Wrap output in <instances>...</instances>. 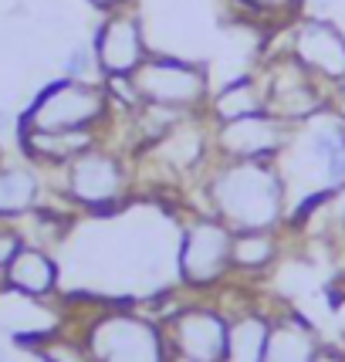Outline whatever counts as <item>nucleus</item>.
Returning a JSON list of instances; mask_svg holds the SVG:
<instances>
[{
  "label": "nucleus",
  "instance_id": "obj_17",
  "mask_svg": "<svg viewBox=\"0 0 345 362\" xmlns=\"http://www.w3.org/2000/svg\"><path fill=\"white\" fill-rule=\"evenodd\" d=\"M267 329H271V315L257 312V308H244V312L230 315L227 349H223L220 362H264Z\"/></svg>",
  "mask_w": 345,
  "mask_h": 362
},
{
  "label": "nucleus",
  "instance_id": "obj_7",
  "mask_svg": "<svg viewBox=\"0 0 345 362\" xmlns=\"http://www.w3.org/2000/svg\"><path fill=\"white\" fill-rule=\"evenodd\" d=\"M261 81L267 95V112L288 126H305L329 112V88L312 78L288 51L267 62Z\"/></svg>",
  "mask_w": 345,
  "mask_h": 362
},
{
  "label": "nucleus",
  "instance_id": "obj_26",
  "mask_svg": "<svg viewBox=\"0 0 345 362\" xmlns=\"http://www.w3.org/2000/svg\"><path fill=\"white\" fill-rule=\"evenodd\" d=\"M339 0H301V7H308V11H315V17L322 14V11H329V7H335Z\"/></svg>",
  "mask_w": 345,
  "mask_h": 362
},
{
  "label": "nucleus",
  "instance_id": "obj_22",
  "mask_svg": "<svg viewBox=\"0 0 345 362\" xmlns=\"http://www.w3.org/2000/svg\"><path fill=\"white\" fill-rule=\"evenodd\" d=\"M21 244H24L21 227H17V223H4V221H0V274H4V268L11 264V257L21 251Z\"/></svg>",
  "mask_w": 345,
  "mask_h": 362
},
{
  "label": "nucleus",
  "instance_id": "obj_4",
  "mask_svg": "<svg viewBox=\"0 0 345 362\" xmlns=\"http://www.w3.org/2000/svg\"><path fill=\"white\" fill-rule=\"evenodd\" d=\"M62 173V197L78 210H115L129 197L132 176H129L126 163L119 153H112L105 146H95L78 159H71L68 166L58 170Z\"/></svg>",
  "mask_w": 345,
  "mask_h": 362
},
{
  "label": "nucleus",
  "instance_id": "obj_13",
  "mask_svg": "<svg viewBox=\"0 0 345 362\" xmlns=\"http://www.w3.org/2000/svg\"><path fill=\"white\" fill-rule=\"evenodd\" d=\"M0 288L7 291H17L24 298L34 301H47L54 298L58 291V261L47 247H37V244H21V251L11 257V264L0 274Z\"/></svg>",
  "mask_w": 345,
  "mask_h": 362
},
{
  "label": "nucleus",
  "instance_id": "obj_11",
  "mask_svg": "<svg viewBox=\"0 0 345 362\" xmlns=\"http://www.w3.org/2000/svg\"><path fill=\"white\" fill-rule=\"evenodd\" d=\"M92 47H95V58H98L102 78L132 75L149 58L139 17L132 14V11H126V7L109 11V14L102 17V24H98V31L92 37Z\"/></svg>",
  "mask_w": 345,
  "mask_h": 362
},
{
  "label": "nucleus",
  "instance_id": "obj_9",
  "mask_svg": "<svg viewBox=\"0 0 345 362\" xmlns=\"http://www.w3.org/2000/svg\"><path fill=\"white\" fill-rule=\"evenodd\" d=\"M230 318L214 305H183L163 318L172 356L183 362H220L227 349Z\"/></svg>",
  "mask_w": 345,
  "mask_h": 362
},
{
  "label": "nucleus",
  "instance_id": "obj_20",
  "mask_svg": "<svg viewBox=\"0 0 345 362\" xmlns=\"http://www.w3.org/2000/svg\"><path fill=\"white\" fill-rule=\"evenodd\" d=\"M37 359L41 362H95V356L88 352V346L81 339H64V335H45L37 339Z\"/></svg>",
  "mask_w": 345,
  "mask_h": 362
},
{
  "label": "nucleus",
  "instance_id": "obj_16",
  "mask_svg": "<svg viewBox=\"0 0 345 362\" xmlns=\"http://www.w3.org/2000/svg\"><path fill=\"white\" fill-rule=\"evenodd\" d=\"M257 112H267V95L261 75H240L237 81L214 92L210 102H206L210 122H234V119L257 115Z\"/></svg>",
  "mask_w": 345,
  "mask_h": 362
},
{
  "label": "nucleus",
  "instance_id": "obj_5",
  "mask_svg": "<svg viewBox=\"0 0 345 362\" xmlns=\"http://www.w3.org/2000/svg\"><path fill=\"white\" fill-rule=\"evenodd\" d=\"M230 247H234V230L214 214H200L183 223L180 247H176V271L180 281L193 291L217 288L230 271Z\"/></svg>",
  "mask_w": 345,
  "mask_h": 362
},
{
  "label": "nucleus",
  "instance_id": "obj_1",
  "mask_svg": "<svg viewBox=\"0 0 345 362\" xmlns=\"http://www.w3.org/2000/svg\"><path fill=\"white\" fill-rule=\"evenodd\" d=\"M206 214L240 230H278L288 210V183L271 159H217L206 176Z\"/></svg>",
  "mask_w": 345,
  "mask_h": 362
},
{
  "label": "nucleus",
  "instance_id": "obj_2",
  "mask_svg": "<svg viewBox=\"0 0 345 362\" xmlns=\"http://www.w3.org/2000/svg\"><path fill=\"white\" fill-rule=\"evenodd\" d=\"M81 342L95 362H170L172 349L159 318L129 308H105L85 325Z\"/></svg>",
  "mask_w": 345,
  "mask_h": 362
},
{
  "label": "nucleus",
  "instance_id": "obj_15",
  "mask_svg": "<svg viewBox=\"0 0 345 362\" xmlns=\"http://www.w3.org/2000/svg\"><path fill=\"white\" fill-rule=\"evenodd\" d=\"M318 346L322 342H318L315 329L301 315H295V312L271 315L264 362H312Z\"/></svg>",
  "mask_w": 345,
  "mask_h": 362
},
{
  "label": "nucleus",
  "instance_id": "obj_27",
  "mask_svg": "<svg viewBox=\"0 0 345 362\" xmlns=\"http://www.w3.org/2000/svg\"><path fill=\"white\" fill-rule=\"evenodd\" d=\"M88 4H92V7H98V11H105V14H109V11H119V7H126L129 0H88Z\"/></svg>",
  "mask_w": 345,
  "mask_h": 362
},
{
  "label": "nucleus",
  "instance_id": "obj_14",
  "mask_svg": "<svg viewBox=\"0 0 345 362\" xmlns=\"http://www.w3.org/2000/svg\"><path fill=\"white\" fill-rule=\"evenodd\" d=\"M45 197V180L34 163H7L0 159V221L17 223L31 210L41 206Z\"/></svg>",
  "mask_w": 345,
  "mask_h": 362
},
{
  "label": "nucleus",
  "instance_id": "obj_23",
  "mask_svg": "<svg viewBox=\"0 0 345 362\" xmlns=\"http://www.w3.org/2000/svg\"><path fill=\"white\" fill-rule=\"evenodd\" d=\"M329 112L339 115V119H345V81H339L329 92Z\"/></svg>",
  "mask_w": 345,
  "mask_h": 362
},
{
  "label": "nucleus",
  "instance_id": "obj_10",
  "mask_svg": "<svg viewBox=\"0 0 345 362\" xmlns=\"http://www.w3.org/2000/svg\"><path fill=\"white\" fill-rule=\"evenodd\" d=\"M288 54L329 92L345 81V34L329 17H301L288 34Z\"/></svg>",
  "mask_w": 345,
  "mask_h": 362
},
{
  "label": "nucleus",
  "instance_id": "obj_21",
  "mask_svg": "<svg viewBox=\"0 0 345 362\" xmlns=\"http://www.w3.org/2000/svg\"><path fill=\"white\" fill-rule=\"evenodd\" d=\"M234 4L257 17H288L301 11V0H234Z\"/></svg>",
  "mask_w": 345,
  "mask_h": 362
},
{
  "label": "nucleus",
  "instance_id": "obj_24",
  "mask_svg": "<svg viewBox=\"0 0 345 362\" xmlns=\"http://www.w3.org/2000/svg\"><path fill=\"white\" fill-rule=\"evenodd\" d=\"M312 362H345V352H339V349H332V346H318Z\"/></svg>",
  "mask_w": 345,
  "mask_h": 362
},
{
  "label": "nucleus",
  "instance_id": "obj_6",
  "mask_svg": "<svg viewBox=\"0 0 345 362\" xmlns=\"http://www.w3.org/2000/svg\"><path fill=\"white\" fill-rule=\"evenodd\" d=\"M142 102L166 105L180 112H206L210 102V75L204 64L183 62L172 54H149L129 75Z\"/></svg>",
  "mask_w": 345,
  "mask_h": 362
},
{
  "label": "nucleus",
  "instance_id": "obj_18",
  "mask_svg": "<svg viewBox=\"0 0 345 362\" xmlns=\"http://www.w3.org/2000/svg\"><path fill=\"white\" fill-rule=\"evenodd\" d=\"M278 261V237L274 230H240L234 234V247H230V264L240 274H257L267 271Z\"/></svg>",
  "mask_w": 345,
  "mask_h": 362
},
{
  "label": "nucleus",
  "instance_id": "obj_3",
  "mask_svg": "<svg viewBox=\"0 0 345 362\" xmlns=\"http://www.w3.org/2000/svg\"><path fill=\"white\" fill-rule=\"evenodd\" d=\"M112 119V102L105 81L58 78L45 85L21 112L17 129H102Z\"/></svg>",
  "mask_w": 345,
  "mask_h": 362
},
{
  "label": "nucleus",
  "instance_id": "obj_12",
  "mask_svg": "<svg viewBox=\"0 0 345 362\" xmlns=\"http://www.w3.org/2000/svg\"><path fill=\"white\" fill-rule=\"evenodd\" d=\"M17 146L37 170H62L81 153L102 146V129H17Z\"/></svg>",
  "mask_w": 345,
  "mask_h": 362
},
{
  "label": "nucleus",
  "instance_id": "obj_8",
  "mask_svg": "<svg viewBox=\"0 0 345 362\" xmlns=\"http://www.w3.org/2000/svg\"><path fill=\"white\" fill-rule=\"evenodd\" d=\"M214 156L217 159H271L278 163L281 153L295 142V126L274 119L271 112L244 115L234 122H214Z\"/></svg>",
  "mask_w": 345,
  "mask_h": 362
},
{
  "label": "nucleus",
  "instance_id": "obj_28",
  "mask_svg": "<svg viewBox=\"0 0 345 362\" xmlns=\"http://www.w3.org/2000/svg\"><path fill=\"white\" fill-rule=\"evenodd\" d=\"M0 362H11V359H7V356H4V352H0Z\"/></svg>",
  "mask_w": 345,
  "mask_h": 362
},
{
  "label": "nucleus",
  "instance_id": "obj_25",
  "mask_svg": "<svg viewBox=\"0 0 345 362\" xmlns=\"http://www.w3.org/2000/svg\"><path fill=\"white\" fill-rule=\"evenodd\" d=\"M11 132H17L14 119H11V112H7V109H0V139H7Z\"/></svg>",
  "mask_w": 345,
  "mask_h": 362
},
{
  "label": "nucleus",
  "instance_id": "obj_19",
  "mask_svg": "<svg viewBox=\"0 0 345 362\" xmlns=\"http://www.w3.org/2000/svg\"><path fill=\"white\" fill-rule=\"evenodd\" d=\"M62 78H71V81H102V71H98V58H95L92 41H75V45L64 51Z\"/></svg>",
  "mask_w": 345,
  "mask_h": 362
},
{
  "label": "nucleus",
  "instance_id": "obj_29",
  "mask_svg": "<svg viewBox=\"0 0 345 362\" xmlns=\"http://www.w3.org/2000/svg\"><path fill=\"white\" fill-rule=\"evenodd\" d=\"M342 230H345V214H342Z\"/></svg>",
  "mask_w": 345,
  "mask_h": 362
}]
</instances>
